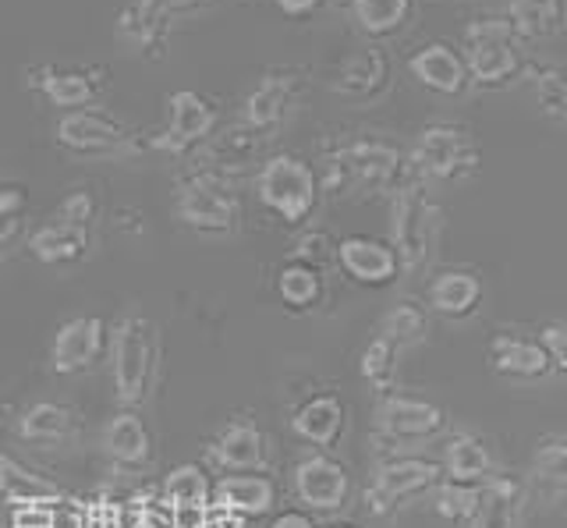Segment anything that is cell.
I'll use <instances>...</instances> for the list:
<instances>
[{
  "mask_svg": "<svg viewBox=\"0 0 567 528\" xmlns=\"http://www.w3.org/2000/svg\"><path fill=\"white\" fill-rule=\"evenodd\" d=\"M380 333L386 341H394L401 351L415 348V344H422L425 338H430V315H425V309L415 306V302H398L383 315Z\"/></svg>",
  "mask_w": 567,
  "mask_h": 528,
  "instance_id": "74e56055",
  "label": "cell"
},
{
  "mask_svg": "<svg viewBox=\"0 0 567 528\" xmlns=\"http://www.w3.org/2000/svg\"><path fill=\"white\" fill-rule=\"evenodd\" d=\"M93 224H96V196L93 191H68L53 206V214L29 235V252L47 267H71L85 259L93 249Z\"/></svg>",
  "mask_w": 567,
  "mask_h": 528,
  "instance_id": "5b68a950",
  "label": "cell"
},
{
  "mask_svg": "<svg viewBox=\"0 0 567 528\" xmlns=\"http://www.w3.org/2000/svg\"><path fill=\"white\" fill-rule=\"evenodd\" d=\"M525 483L543 500H567V433H549L539 439Z\"/></svg>",
  "mask_w": 567,
  "mask_h": 528,
  "instance_id": "f1b7e54d",
  "label": "cell"
},
{
  "mask_svg": "<svg viewBox=\"0 0 567 528\" xmlns=\"http://www.w3.org/2000/svg\"><path fill=\"white\" fill-rule=\"evenodd\" d=\"M298 93H301L298 72H288V68L266 72L252 90H248V96L241 103V125L259 135L277 132L284 121H288V114L295 111Z\"/></svg>",
  "mask_w": 567,
  "mask_h": 528,
  "instance_id": "5bb4252c",
  "label": "cell"
},
{
  "mask_svg": "<svg viewBox=\"0 0 567 528\" xmlns=\"http://www.w3.org/2000/svg\"><path fill=\"white\" fill-rule=\"evenodd\" d=\"M259 203L284 224L301 227L319 203V174L295 153L266 156L256 178Z\"/></svg>",
  "mask_w": 567,
  "mask_h": 528,
  "instance_id": "ba28073f",
  "label": "cell"
},
{
  "mask_svg": "<svg viewBox=\"0 0 567 528\" xmlns=\"http://www.w3.org/2000/svg\"><path fill=\"white\" fill-rule=\"evenodd\" d=\"M398 369H401V348L394 341H386L383 333H377V338L365 344L362 359H359L362 380L380 397H386V394H394V386H398Z\"/></svg>",
  "mask_w": 567,
  "mask_h": 528,
  "instance_id": "d590c367",
  "label": "cell"
},
{
  "mask_svg": "<svg viewBox=\"0 0 567 528\" xmlns=\"http://www.w3.org/2000/svg\"><path fill=\"white\" fill-rule=\"evenodd\" d=\"M270 528H319L316 521H312V515L309 510H280V515L270 521Z\"/></svg>",
  "mask_w": 567,
  "mask_h": 528,
  "instance_id": "f6af8a7d",
  "label": "cell"
},
{
  "mask_svg": "<svg viewBox=\"0 0 567 528\" xmlns=\"http://www.w3.org/2000/svg\"><path fill=\"white\" fill-rule=\"evenodd\" d=\"M443 209L433 203L430 185L412 170L390 191V245L401 259V273H419L433 262L440 245Z\"/></svg>",
  "mask_w": 567,
  "mask_h": 528,
  "instance_id": "7a4b0ae2",
  "label": "cell"
},
{
  "mask_svg": "<svg viewBox=\"0 0 567 528\" xmlns=\"http://www.w3.org/2000/svg\"><path fill=\"white\" fill-rule=\"evenodd\" d=\"M440 479H443V472L430 457H390V462H383L372 472L365 504L372 515H390V510H398L401 504L436 489Z\"/></svg>",
  "mask_w": 567,
  "mask_h": 528,
  "instance_id": "8fae6325",
  "label": "cell"
},
{
  "mask_svg": "<svg viewBox=\"0 0 567 528\" xmlns=\"http://www.w3.org/2000/svg\"><path fill=\"white\" fill-rule=\"evenodd\" d=\"M351 19L369 40H386L398 37V32L412 19V0H351Z\"/></svg>",
  "mask_w": 567,
  "mask_h": 528,
  "instance_id": "e575fe53",
  "label": "cell"
},
{
  "mask_svg": "<svg viewBox=\"0 0 567 528\" xmlns=\"http://www.w3.org/2000/svg\"><path fill=\"white\" fill-rule=\"evenodd\" d=\"M344 426H348V408L337 394H312L291 415V429L312 447H333L344 436Z\"/></svg>",
  "mask_w": 567,
  "mask_h": 528,
  "instance_id": "484cf974",
  "label": "cell"
},
{
  "mask_svg": "<svg viewBox=\"0 0 567 528\" xmlns=\"http://www.w3.org/2000/svg\"><path fill=\"white\" fill-rule=\"evenodd\" d=\"M390 85V58L386 50L369 43L351 50V54L341 58V64L333 68L330 75V90L344 100H377Z\"/></svg>",
  "mask_w": 567,
  "mask_h": 528,
  "instance_id": "d6986e66",
  "label": "cell"
},
{
  "mask_svg": "<svg viewBox=\"0 0 567 528\" xmlns=\"http://www.w3.org/2000/svg\"><path fill=\"white\" fill-rule=\"evenodd\" d=\"M532 489L522 475L496 472L493 479L478 489V500L472 518L465 521L468 528H525Z\"/></svg>",
  "mask_w": 567,
  "mask_h": 528,
  "instance_id": "2e32d148",
  "label": "cell"
},
{
  "mask_svg": "<svg viewBox=\"0 0 567 528\" xmlns=\"http://www.w3.org/2000/svg\"><path fill=\"white\" fill-rule=\"evenodd\" d=\"M483 306V280L468 270L436 273L430 284V309L443 320H468Z\"/></svg>",
  "mask_w": 567,
  "mask_h": 528,
  "instance_id": "f546056e",
  "label": "cell"
},
{
  "mask_svg": "<svg viewBox=\"0 0 567 528\" xmlns=\"http://www.w3.org/2000/svg\"><path fill=\"white\" fill-rule=\"evenodd\" d=\"M58 146L71 156H85V161H128L138 156L150 143L135 128H128L117 114L103 107H82L61 114L58 128Z\"/></svg>",
  "mask_w": 567,
  "mask_h": 528,
  "instance_id": "52a82bcc",
  "label": "cell"
},
{
  "mask_svg": "<svg viewBox=\"0 0 567 528\" xmlns=\"http://www.w3.org/2000/svg\"><path fill=\"white\" fill-rule=\"evenodd\" d=\"M440 472H443V483L483 489L501 468H496V457L486 447V439H478L475 433H454L447 451H443Z\"/></svg>",
  "mask_w": 567,
  "mask_h": 528,
  "instance_id": "cb8c5ba5",
  "label": "cell"
},
{
  "mask_svg": "<svg viewBox=\"0 0 567 528\" xmlns=\"http://www.w3.org/2000/svg\"><path fill=\"white\" fill-rule=\"evenodd\" d=\"M501 19L522 43L554 40L567 25V0H507Z\"/></svg>",
  "mask_w": 567,
  "mask_h": 528,
  "instance_id": "4316f807",
  "label": "cell"
},
{
  "mask_svg": "<svg viewBox=\"0 0 567 528\" xmlns=\"http://www.w3.org/2000/svg\"><path fill=\"white\" fill-rule=\"evenodd\" d=\"M319 4H323V0H277V8L288 14V19H306Z\"/></svg>",
  "mask_w": 567,
  "mask_h": 528,
  "instance_id": "bcb514c9",
  "label": "cell"
},
{
  "mask_svg": "<svg viewBox=\"0 0 567 528\" xmlns=\"http://www.w3.org/2000/svg\"><path fill=\"white\" fill-rule=\"evenodd\" d=\"M103 344H106V327L100 315H75V320H64L50 344L53 373L75 376V373H85V369H93Z\"/></svg>",
  "mask_w": 567,
  "mask_h": 528,
  "instance_id": "e0dca14e",
  "label": "cell"
},
{
  "mask_svg": "<svg viewBox=\"0 0 567 528\" xmlns=\"http://www.w3.org/2000/svg\"><path fill=\"white\" fill-rule=\"evenodd\" d=\"M478 500V489L472 486H454V483H436V515L447 521H468Z\"/></svg>",
  "mask_w": 567,
  "mask_h": 528,
  "instance_id": "ab89813d",
  "label": "cell"
},
{
  "mask_svg": "<svg viewBox=\"0 0 567 528\" xmlns=\"http://www.w3.org/2000/svg\"><path fill=\"white\" fill-rule=\"evenodd\" d=\"M11 528H58V518H53V507L47 504H29V507H18Z\"/></svg>",
  "mask_w": 567,
  "mask_h": 528,
  "instance_id": "ee69618b",
  "label": "cell"
},
{
  "mask_svg": "<svg viewBox=\"0 0 567 528\" xmlns=\"http://www.w3.org/2000/svg\"><path fill=\"white\" fill-rule=\"evenodd\" d=\"M213 128H217L213 103L195 90H177L167 96V128L156 138H150V146L159 153L182 156V153L199 149L213 135Z\"/></svg>",
  "mask_w": 567,
  "mask_h": 528,
  "instance_id": "4fadbf2b",
  "label": "cell"
},
{
  "mask_svg": "<svg viewBox=\"0 0 567 528\" xmlns=\"http://www.w3.org/2000/svg\"><path fill=\"white\" fill-rule=\"evenodd\" d=\"M478 164H483V153H478L475 135L465 125H454V121L425 125L415 138L412 153H408V170L425 185L468 182L478 170Z\"/></svg>",
  "mask_w": 567,
  "mask_h": 528,
  "instance_id": "8992f818",
  "label": "cell"
},
{
  "mask_svg": "<svg viewBox=\"0 0 567 528\" xmlns=\"http://www.w3.org/2000/svg\"><path fill=\"white\" fill-rule=\"evenodd\" d=\"M25 209H29V188L25 185H18V182L0 185V256L8 252L14 235L22 231Z\"/></svg>",
  "mask_w": 567,
  "mask_h": 528,
  "instance_id": "f35d334b",
  "label": "cell"
},
{
  "mask_svg": "<svg viewBox=\"0 0 567 528\" xmlns=\"http://www.w3.org/2000/svg\"><path fill=\"white\" fill-rule=\"evenodd\" d=\"M217 0H132L117 19V43L124 54L159 58L177 22L209 11Z\"/></svg>",
  "mask_w": 567,
  "mask_h": 528,
  "instance_id": "30bf717a",
  "label": "cell"
},
{
  "mask_svg": "<svg viewBox=\"0 0 567 528\" xmlns=\"http://www.w3.org/2000/svg\"><path fill=\"white\" fill-rule=\"evenodd\" d=\"M177 220L195 235L227 238L241 224V199L220 174L195 170L192 178L177 182Z\"/></svg>",
  "mask_w": 567,
  "mask_h": 528,
  "instance_id": "9c48e42d",
  "label": "cell"
},
{
  "mask_svg": "<svg viewBox=\"0 0 567 528\" xmlns=\"http://www.w3.org/2000/svg\"><path fill=\"white\" fill-rule=\"evenodd\" d=\"M29 85L40 90L58 111H82L96 107L103 79L100 72H82V68H61V64H35L29 68Z\"/></svg>",
  "mask_w": 567,
  "mask_h": 528,
  "instance_id": "ffe728a7",
  "label": "cell"
},
{
  "mask_svg": "<svg viewBox=\"0 0 567 528\" xmlns=\"http://www.w3.org/2000/svg\"><path fill=\"white\" fill-rule=\"evenodd\" d=\"M295 489L309 510L330 515V510H341L348 504L351 479L341 462H333L327 454H309L295 465Z\"/></svg>",
  "mask_w": 567,
  "mask_h": 528,
  "instance_id": "ac0fdd59",
  "label": "cell"
},
{
  "mask_svg": "<svg viewBox=\"0 0 567 528\" xmlns=\"http://www.w3.org/2000/svg\"><path fill=\"white\" fill-rule=\"evenodd\" d=\"M461 61L468 68V82L478 90H504L525 75V43L501 19H475L461 32Z\"/></svg>",
  "mask_w": 567,
  "mask_h": 528,
  "instance_id": "3957f363",
  "label": "cell"
},
{
  "mask_svg": "<svg viewBox=\"0 0 567 528\" xmlns=\"http://www.w3.org/2000/svg\"><path fill=\"white\" fill-rule=\"evenodd\" d=\"M103 451L121 468L146 465L150 462V451H153L146 422H142L132 408L117 412L111 422H106V429H103Z\"/></svg>",
  "mask_w": 567,
  "mask_h": 528,
  "instance_id": "4dcf8cb0",
  "label": "cell"
},
{
  "mask_svg": "<svg viewBox=\"0 0 567 528\" xmlns=\"http://www.w3.org/2000/svg\"><path fill=\"white\" fill-rule=\"evenodd\" d=\"M277 500V483L262 472H224L213 483V504L241 518L270 515Z\"/></svg>",
  "mask_w": 567,
  "mask_h": 528,
  "instance_id": "603a6c76",
  "label": "cell"
},
{
  "mask_svg": "<svg viewBox=\"0 0 567 528\" xmlns=\"http://www.w3.org/2000/svg\"><path fill=\"white\" fill-rule=\"evenodd\" d=\"M372 426H377V436L390 439V444H425V439H436L447 429V412L422 397L386 394L377 404Z\"/></svg>",
  "mask_w": 567,
  "mask_h": 528,
  "instance_id": "7c38bea8",
  "label": "cell"
},
{
  "mask_svg": "<svg viewBox=\"0 0 567 528\" xmlns=\"http://www.w3.org/2000/svg\"><path fill=\"white\" fill-rule=\"evenodd\" d=\"M327 284H323V270L312 267V262L288 259L277 273V298L288 312H312L323 302Z\"/></svg>",
  "mask_w": 567,
  "mask_h": 528,
  "instance_id": "d6a6232c",
  "label": "cell"
},
{
  "mask_svg": "<svg viewBox=\"0 0 567 528\" xmlns=\"http://www.w3.org/2000/svg\"><path fill=\"white\" fill-rule=\"evenodd\" d=\"M323 528H359V525H351V521H333V525H323Z\"/></svg>",
  "mask_w": 567,
  "mask_h": 528,
  "instance_id": "7dc6e473",
  "label": "cell"
},
{
  "mask_svg": "<svg viewBox=\"0 0 567 528\" xmlns=\"http://www.w3.org/2000/svg\"><path fill=\"white\" fill-rule=\"evenodd\" d=\"M330 4H337V8H348V4H351V0H330Z\"/></svg>",
  "mask_w": 567,
  "mask_h": 528,
  "instance_id": "c3c4849f",
  "label": "cell"
},
{
  "mask_svg": "<svg viewBox=\"0 0 567 528\" xmlns=\"http://www.w3.org/2000/svg\"><path fill=\"white\" fill-rule=\"evenodd\" d=\"M489 369L496 376L522 383H536L554 373L543 341L525 338V333H496L489 341Z\"/></svg>",
  "mask_w": 567,
  "mask_h": 528,
  "instance_id": "44dd1931",
  "label": "cell"
},
{
  "mask_svg": "<svg viewBox=\"0 0 567 528\" xmlns=\"http://www.w3.org/2000/svg\"><path fill=\"white\" fill-rule=\"evenodd\" d=\"M539 341L549 355V365H554V373L567 376V320H549L543 330H539Z\"/></svg>",
  "mask_w": 567,
  "mask_h": 528,
  "instance_id": "b9f144b4",
  "label": "cell"
},
{
  "mask_svg": "<svg viewBox=\"0 0 567 528\" xmlns=\"http://www.w3.org/2000/svg\"><path fill=\"white\" fill-rule=\"evenodd\" d=\"M0 497L18 504V507H29V504H61L64 493L61 486H53L43 475H35L29 465H22L18 457L11 454H0Z\"/></svg>",
  "mask_w": 567,
  "mask_h": 528,
  "instance_id": "1f68e13d",
  "label": "cell"
},
{
  "mask_svg": "<svg viewBox=\"0 0 567 528\" xmlns=\"http://www.w3.org/2000/svg\"><path fill=\"white\" fill-rule=\"evenodd\" d=\"M408 72L415 75L419 85L440 96H461L468 90V68L461 61V50L451 43H425L408 58Z\"/></svg>",
  "mask_w": 567,
  "mask_h": 528,
  "instance_id": "7402d4cb",
  "label": "cell"
},
{
  "mask_svg": "<svg viewBox=\"0 0 567 528\" xmlns=\"http://www.w3.org/2000/svg\"><path fill=\"white\" fill-rule=\"evenodd\" d=\"M337 249V245H330L327 241V235H319V231H312V235H306L298 241V249L291 252V259H301V262H312V267H323V259H330V252Z\"/></svg>",
  "mask_w": 567,
  "mask_h": 528,
  "instance_id": "7bdbcfd3",
  "label": "cell"
},
{
  "mask_svg": "<svg viewBox=\"0 0 567 528\" xmlns=\"http://www.w3.org/2000/svg\"><path fill=\"white\" fill-rule=\"evenodd\" d=\"M206 153H203V170L220 174V178H230V174H241L248 167H256L259 149H262V135L252 128H227L220 135L206 138Z\"/></svg>",
  "mask_w": 567,
  "mask_h": 528,
  "instance_id": "83f0119b",
  "label": "cell"
},
{
  "mask_svg": "<svg viewBox=\"0 0 567 528\" xmlns=\"http://www.w3.org/2000/svg\"><path fill=\"white\" fill-rule=\"evenodd\" d=\"M337 267H341L354 284L362 288H386L401 277V259L394 245L369 235H348L333 249Z\"/></svg>",
  "mask_w": 567,
  "mask_h": 528,
  "instance_id": "9a60e30c",
  "label": "cell"
},
{
  "mask_svg": "<svg viewBox=\"0 0 567 528\" xmlns=\"http://www.w3.org/2000/svg\"><path fill=\"white\" fill-rule=\"evenodd\" d=\"M18 436L25 444H64V439L75 436V415L58 401H35L18 418Z\"/></svg>",
  "mask_w": 567,
  "mask_h": 528,
  "instance_id": "836d02e7",
  "label": "cell"
},
{
  "mask_svg": "<svg viewBox=\"0 0 567 528\" xmlns=\"http://www.w3.org/2000/svg\"><path fill=\"white\" fill-rule=\"evenodd\" d=\"M408 174V156L383 135H354L341 138L323 153L319 188L333 199L351 196H380L394 191Z\"/></svg>",
  "mask_w": 567,
  "mask_h": 528,
  "instance_id": "6da1fadb",
  "label": "cell"
},
{
  "mask_svg": "<svg viewBox=\"0 0 567 528\" xmlns=\"http://www.w3.org/2000/svg\"><path fill=\"white\" fill-rule=\"evenodd\" d=\"M536 93H539V103L546 114H554L560 121H567V72H543L536 79Z\"/></svg>",
  "mask_w": 567,
  "mask_h": 528,
  "instance_id": "60d3db41",
  "label": "cell"
},
{
  "mask_svg": "<svg viewBox=\"0 0 567 528\" xmlns=\"http://www.w3.org/2000/svg\"><path fill=\"white\" fill-rule=\"evenodd\" d=\"M114 386L124 408H138L153 397L159 376V333L142 312L124 315L114 330Z\"/></svg>",
  "mask_w": 567,
  "mask_h": 528,
  "instance_id": "277c9868",
  "label": "cell"
},
{
  "mask_svg": "<svg viewBox=\"0 0 567 528\" xmlns=\"http://www.w3.org/2000/svg\"><path fill=\"white\" fill-rule=\"evenodd\" d=\"M164 497L174 507L199 510L213 500V479L206 475L203 465H177L167 472V479H164Z\"/></svg>",
  "mask_w": 567,
  "mask_h": 528,
  "instance_id": "8d00e7d4",
  "label": "cell"
},
{
  "mask_svg": "<svg viewBox=\"0 0 567 528\" xmlns=\"http://www.w3.org/2000/svg\"><path fill=\"white\" fill-rule=\"evenodd\" d=\"M213 462L227 472H262L270 465V451H266V436L256 422H230L213 439Z\"/></svg>",
  "mask_w": 567,
  "mask_h": 528,
  "instance_id": "d4e9b609",
  "label": "cell"
}]
</instances>
